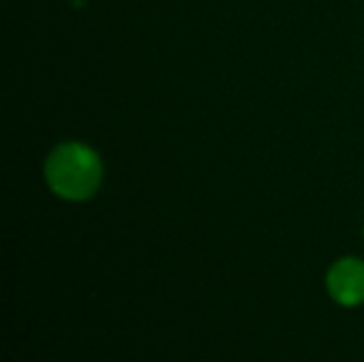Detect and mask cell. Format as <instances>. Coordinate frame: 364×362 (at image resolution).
I'll return each instance as SVG.
<instances>
[{"mask_svg": "<svg viewBox=\"0 0 364 362\" xmlns=\"http://www.w3.org/2000/svg\"><path fill=\"white\" fill-rule=\"evenodd\" d=\"M49 188L68 201L90 198L102 179L98 156L81 143H64L55 147L45 166Z\"/></svg>", "mask_w": 364, "mask_h": 362, "instance_id": "1", "label": "cell"}, {"mask_svg": "<svg viewBox=\"0 0 364 362\" xmlns=\"http://www.w3.org/2000/svg\"><path fill=\"white\" fill-rule=\"evenodd\" d=\"M328 290L346 307L360 305L364 301V262L356 258L337 262L328 273Z\"/></svg>", "mask_w": 364, "mask_h": 362, "instance_id": "2", "label": "cell"}]
</instances>
